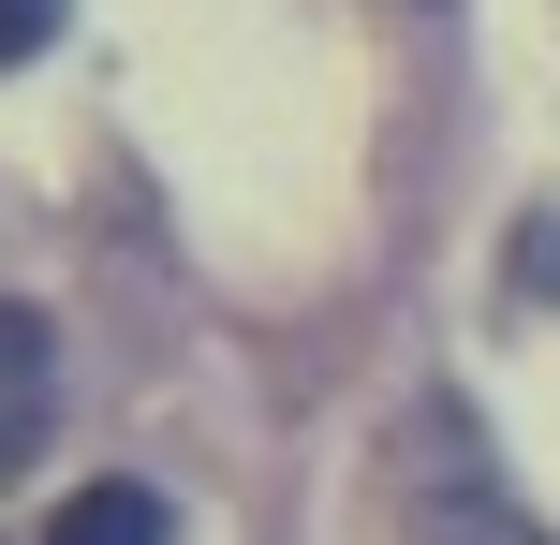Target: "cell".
<instances>
[{"mask_svg":"<svg viewBox=\"0 0 560 545\" xmlns=\"http://www.w3.org/2000/svg\"><path fill=\"white\" fill-rule=\"evenodd\" d=\"M413 545H560L532 501L487 472V442H472V413H457V399L413 413Z\"/></svg>","mask_w":560,"mask_h":545,"instance_id":"6da1fadb","label":"cell"},{"mask_svg":"<svg viewBox=\"0 0 560 545\" xmlns=\"http://www.w3.org/2000/svg\"><path fill=\"white\" fill-rule=\"evenodd\" d=\"M45 413H59V340L30 295H0V487L45 458Z\"/></svg>","mask_w":560,"mask_h":545,"instance_id":"7a4b0ae2","label":"cell"},{"mask_svg":"<svg viewBox=\"0 0 560 545\" xmlns=\"http://www.w3.org/2000/svg\"><path fill=\"white\" fill-rule=\"evenodd\" d=\"M45 545H177V517H163V487H74Z\"/></svg>","mask_w":560,"mask_h":545,"instance_id":"3957f363","label":"cell"},{"mask_svg":"<svg viewBox=\"0 0 560 545\" xmlns=\"http://www.w3.org/2000/svg\"><path fill=\"white\" fill-rule=\"evenodd\" d=\"M516 295H560V206H532V222H516Z\"/></svg>","mask_w":560,"mask_h":545,"instance_id":"277c9868","label":"cell"},{"mask_svg":"<svg viewBox=\"0 0 560 545\" xmlns=\"http://www.w3.org/2000/svg\"><path fill=\"white\" fill-rule=\"evenodd\" d=\"M45 29H59V0H0V74H15V59H45Z\"/></svg>","mask_w":560,"mask_h":545,"instance_id":"5b68a950","label":"cell"}]
</instances>
